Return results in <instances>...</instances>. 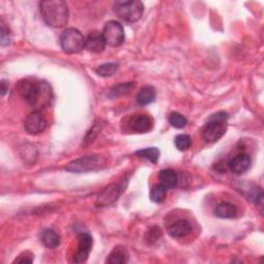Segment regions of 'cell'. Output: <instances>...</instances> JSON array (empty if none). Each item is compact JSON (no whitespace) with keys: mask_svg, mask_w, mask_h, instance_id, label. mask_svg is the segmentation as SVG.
<instances>
[{"mask_svg":"<svg viewBox=\"0 0 264 264\" xmlns=\"http://www.w3.org/2000/svg\"><path fill=\"white\" fill-rule=\"evenodd\" d=\"M16 89L24 100L32 106H38L48 102L50 98H51V90L44 82L23 80L19 82Z\"/></svg>","mask_w":264,"mask_h":264,"instance_id":"obj_1","label":"cell"},{"mask_svg":"<svg viewBox=\"0 0 264 264\" xmlns=\"http://www.w3.org/2000/svg\"><path fill=\"white\" fill-rule=\"evenodd\" d=\"M40 14L46 25L61 28L68 24V6L63 0H46L40 4Z\"/></svg>","mask_w":264,"mask_h":264,"instance_id":"obj_2","label":"cell"},{"mask_svg":"<svg viewBox=\"0 0 264 264\" xmlns=\"http://www.w3.org/2000/svg\"><path fill=\"white\" fill-rule=\"evenodd\" d=\"M227 120L228 114L225 112H219L212 114L202 130V138L210 144L218 142L223 138L227 130Z\"/></svg>","mask_w":264,"mask_h":264,"instance_id":"obj_3","label":"cell"},{"mask_svg":"<svg viewBox=\"0 0 264 264\" xmlns=\"http://www.w3.org/2000/svg\"><path fill=\"white\" fill-rule=\"evenodd\" d=\"M114 10L122 20L134 23L142 16L144 8L142 2L132 0V2H117L114 4Z\"/></svg>","mask_w":264,"mask_h":264,"instance_id":"obj_4","label":"cell"},{"mask_svg":"<svg viewBox=\"0 0 264 264\" xmlns=\"http://www.w3.org/2000/svg\"><path fill=\"white\" fill-rule=\"evenodd\" d=\"M60 44L65 53L76 54L86 48V38L78 29L68 28L61 34Z\"/></svg>","mask_w":264,"mask_h":264,"instance_id":"obj_5","label":"cell"},{"mask_svg":"<svg viewBox=\"0 0 264 264\" xmlns=\"http://www.w3.org/2000/svg\"><path fill=\"white\" fill-rule=\"evenodd\" d=\"M106 164L104 159L99 155L82 157L66 165L65 170L70 172H86L100 168Z\"/></svg>","mask_w":264,"mask_h":264,"instance_id":"obj_6","label":"cell"},{"mask_svg":"<svg viewBox=\"0 0 264 264\" xmlns=\"http://www.w3.org/2000/svg\"><path fill=\"white\" fill-rule=\"evenodd\" d=\"M102 36L106 44L110 46H119L125 40L124 28L117 21H108L104 25Z\"/></svg>","mask_w":264,"mask_h":264,"instance_id":"obj_7","label":"cell"},{"mask_svg":"<svg viewBox=\"0 0 264 264\" xmlns=\"http://www.w3.org/2000/svg\"><path fill=\"white\" fill-rule=\"evenodd\" d=\"M48 121L40 110H34L27 116L24 122V128L29 134L36 136L46 128Z\"/></svg>","mask_w":264,"mask_h":264,"instance_id":"obj_8","label":"cell"},{"mask_svg":"<svg viewBox=\"0 0 264 264\" xmlns=\"http://www.w3.org/2000/svg\"><path fill=\"white\" fill-rule=\"evenodd\" d=\"M122 187L118 184H110L106 187L97 196V206H108L118 200L121 195Z\"/></svg>","mask_w":264,"mask_h":264,"instance_id":"obj_9","label":"cell"},{"mask_svg":"<svg viewBox=\"0 0 264 264\" xmlns=\"http://www.w3.org/2000/svg\"><path fill=\"white\" fill-rule=\"evenodd\" d=\"M78 251L74 256V261L76 263H84L87 261L89 254L92 251L93 238L88 234H82L78 236Z\"/></svg>","mask_w":264,"mask_h":264,"instance_id":"obj_10","label":"cell"},{"mask_svg":"<svg viewBox=\"0 0 264 264\" xmlns=\"http://www.w3.org/2000/svg\"><path fill=\"white\" fill-rule=\"evenodd\" d=\"M251 158L248 154L240 153L229 161V168L236 174H242L246 172L249 170L251 166Z\"/></svg>","mask_w":264,"mask_h":264,"instance_id":"obj_11","label":"cell"},{"mask_svg":"<svg viewBox=\"0 0 264 264\" xmlns=\"http://www.w3.org/2000/svg\"><path fill=\"white\" fill-rule=\"evenodd\" d=\"M153 119L148 114H136L130 119L129 126L136 134H146L153 128Z\"/></svg>","mask_w":264,"mask_h":264,"instance_id":"obj_12","label":"cell"},{"mask_svg":"<svg viewBox=\"0 0 264 264\" xmlns=\"http://www.w3.org/2000/svg\"><path fill=\"white\" fill-rule=\"evenodd\" d=\"M192 231V225L188 220L182 219L168 227V234L172 238H180L189 236Z\"/></svg>","mask_w":264,"mask_h":264,"instance_id":"obj_13","label":"cell"},{"mask_svg":"<svg viewBox=\"0 0 264 264\" xmlns=\"http://www.w3.org/2000/svg\"><path fill=\"white\" fill-rule=\"evenodd\" d=\"M106 44L104 38L102 33L93 31L86 38V48L89 50L90 52L93 53H102Z\"/></svg>","mask_w":264,"mask_h":264,"instance_id":"obj_14","label":"cell"},{"mask_svg":"<svg viewBox=\"0 0 264 264\" xmlns=\"http://www.w3.org/2000/svg\"><path fill=\"white\" fill-rule=\"evenodd\" d=\"M236 206L230 202H221L214 208L216 217L221 219H232L236 216Z\"/></svg>","mask_w":264,"mask_h":264,"instance_id":"obj_15","label":"cell"},{"mask_svg":"<svg viewBox=\"0 0 264 264\" xmlns=\"http://www.w3.org/2000/svg\"><path fill=\"white\" fill-rule=\"evenodd\" d=\"M159 180L161 182V185H163L166 189H172L178 185V174L170 168L163 170L159 174Z\"/></svg>","mask_w":264,"mask_h":264,"instance_id":"obj_16","label":"cell"},{"mask_svg":"<svg viewBox=\"0 0 264 264\" xmlns=\"http://www.w3.org/2000/svg\"><path fill=\"white\" fill-rule=\"evenodd\" d=\"M129 260V254L124 246H116L106 258L108 264H124Z\"/></svg>","mask_w":264,"mask_h":264,"instance_id":"obj_17","label":"cell"},{"mask_svg":"<svg viewBox=\"0 0 264 264\" xmlns=\"http://www.w3.org/2000/svg\"><path fill=\"white\" fill-rule=\"evenodd\" d=\"M40 242L48 249H55L60 244V236L53 229H44L42 231Z\"/></svg>","mask_w":264,"mask_h":264,"instance_id":"obj_18","label":"cell"},{"mask_svg":"<svg viewBox=\"0 0 264 264\" xmlns=\"http://www.w3.org/2000/svg\"><path fill=\"white\" fill-rule=\"evenodd\" d=\"M156 91L152 86L142 87L138 94V102L140 106H148L155 100Z\"/></svg>","mask_w":264,"mask_h":264,"instance_id":"obj_19","label":"cell"},{"mask_svg":"<svg viewBox=\"0 0 264 264\" xmlns=\"http://www.w3.org/2000/svg\"><path fill=\"white\" fill-rule=\"evenodd\" d=\"M136 82H122L117 86L112 87L110 90V96L114 98V97H122L128 95L132 90L136 88Z\"/></svg>","mask_w":264,"mask_h":264,"instance_id":"obj_20","label":"cell"},{"mask_svg":"<svg viewBox=\"0 0 264 264\" xmlns=\"http://www.w3.org/2000/svg\"><path fill=\"white\" fill-rule=\"evenodd\" d=\"M166 194H168V189L163 185L159 184L152 187L150 191V198L153 202L161 204L165 200V198H166Z\"/></svg>","mask_w":264,"mask_h":264,"instance_id":"obj_21","label":"cell"},{"mask_svg":"<svg viewBox=\"0 0 264 264\" xmlns=\"http://www.w3.org/2000/svg\"><path fill=\"white\" fill-rule=\"evenodd\" d=\"M119 68V65L117 63H104L102 64L100 66H98L96 72L98 76H104V78H108V76H114L116 72H118Z\"/></svg>","mask_w":264,"mask_h":264,"instance_id":"obj_22","label":"cell"},{"mask_svg":"<svg viewBox=\"0 0 264 264\" xmlns=\"http://www.w3.org/2000/svg\"><path fill=\"white\" fill-rule=\"evenodd\" d=\"M136 154L140 158H144L151 161L152 163H157L160 156V152L157 148H144V150L138 151Z\"/></svg>","mask_w":264,"mask_h":264,"instance_id":"obj_23","label":"cell"},{"mask_svg":"<svg viewBox=\"0 0 264 264\" xmlns=\"http://www.w3.org/2000/svg\"><path fill=\"white\" fill-rule=\"evenodd\" d=\"M174 144L178 151H186L192 146V138L187 134H178L174 138Z\"/></svg>","mask_w":264,"mask_h":264,"instance_id":"obj_24","label":"cell"},{"mask_svg":"<svg viewBox=\"0 0 264 264\" xmlns=\"http://www.w3.org/2000/svg\"><path fill=\"white\" fill-rule=\"evenodd\" d=\"M168 121H170L172 126H174V128H178V129L184 128L187 125V123H188L187 119L184 117L183 114H180L176 112L170 114Z\"/></svg>","mask_w":264,"mask_h":264,"instance_id":"obj_25","label":"cell"},{"mask_svg":"<svg viewBox=\"0 0 264 264\" xmlns=\"http://www.w3.org/2000/svg\"><path fill=\"white\" fill-rule=\"evenodd\" d=\"M2 46H6L10 44V30L4 26V24L2 25Z\"/></svg>","mask_w":264,"mask_h":264,"instance_id":"obj_26","label":"cell"},{"mask_svg":"<svg viewBox=\"0 0 264 264\" xmlns=\"http://www.w3.org/2000/svg\"><path fill=\"white\" fill-rule=\"evenodd\" d=\"M160 236H161V231H160V229L158 228V227H153V228H151L150 229V231H148V242H156V240H158V238H160Z\"/></svg>","mask_w":264,"mask_h":264,"instance_id":"obj_27","label":"cell"},{"mask_svg":"<svg viewBox=\"0 0 264 264\" xmlns=\"http://www.w3.org/2000/svg\"><path fill=\"white\" fill-rule=\"evenodd\" d=\"M14 262H18V263H32L33 262V259L32 258H18V259H16Z\"/></svg>","mask_w":264,"mask_h":264,"instance_id":"obj_28","label":"cell"},{"mask_svg":"<svg viewBox=\"0 0 264 264\" xmlns=\"http://www.w3.org/2000/svg\"><path fill=\"white\" fill-rule=\"evenodd\" d=\"M6 90H8V89H6V82L2 80V95L6 94Z\"/></svg>","mask_w":264,"mask_h":264,"instance_id":"obj_29","label":"cell"}]
</instances>
